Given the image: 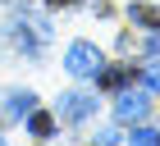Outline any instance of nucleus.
I'll return each mask as SVG.
<instances>
[{
	"instance_id": "obj_1",
	"label": "nucleus",
	"mask_w": 160,
	"mask_h": 146,
	"mask_svg": "<svg viewBox=\"0 0 160 146\" xmlns=\"http://www.w3.org/2000/svg\"><path fill=\"white\" fill-rule=\"evenodd\" d=\"M46 36H50L46 18H32V14H23V18H9V41L23 50V55H37V50L46 46Z\"/></svg>"
},
{
	"instance_id": "obj_2",
	"label": "nucleus",
	"mask_w": 160,
	"mask_h": 146,
	"mask_svg": "<svg viewBox=\"0 0 160 146\" xmlns=\"http://www.w3.org/2000/svg\"><path fill=\"white\" fill-rule=\"evenodd\" d=\"M64 69L73 73V78H96L105 69V60H101V50L92 41H73V46L64 50Z\"/></svg>"
},
{
	"instance_id": "obj_3",
	"label": "nucleus",
	"mask_w": 160,
	"mask_h": 146,
	"mask_svg": "<svg viewBox=\"0 0 160 146\" xmlns=\"http://www.w3.org/2000/svg\"><path fill=\"white\" fill-rule=\"evenodd\" d=\"M92 110H96V96H92V91H64L60 96V119H69V123L87 119Z\"/></svg>"
},
{
	"instance_id": "obj_4",
	"label": "nucleus",
	"mask_w": 160,
	"mask_h": 146,
	"mask_svg": "<svg viewBox=\"0 0 160 146\" xmlns=\"http://www.w3.org/2000/svg\"><path fill=\"white\" fill-rule=\"evenodd\" d=\"M151 110V100H147V91H119V105H114V119L119 123H137L142 114Z\"/></svg>"
},
{
	"instance_id": "obj_5",
	"label": "nucleus",
	"mask_w": 160,
	"mask_h": 146,
	"mask_svg": "<svg viewBox=\"0 0 160 146\" xmlns=\"http://www.w3.org/2000/svg\"><path fill=\"white\" fill-rule=\"evenodd\" d=\"M128 78H133V69H128V64H119V69H101V73H96V82L105 87V91H123V87H128Z\"/></svg>"
},
{
	"instance_id": "obj_6",
	"label": "nucleus",
	"mask_w": 160,
	"mask_h": 146,
	"mask_svg": "<svg viewBox=\"0 0 160 146\" xmlns=\"http://www.w3.org/2000/svg\"><path fill=\"white\" fill-rule=\"evenodd\" d=\"M32 105H37V96H32V91H9V96H5V114H9V119H23Z\"/></svg>"
},
{
	"instance_id": "obj_7",
	"label": "nucleus",
	"mask_w": 160,
	"mask_h": 146,
	"mask_svg": "<svg viewBox=\"0 0 160 146\" xmlns=\"http://www.w3.org/2000/svg\"><path fill=\"white\" fill-rule=\"evenodd\" d=\"M28 128H32V137H50V133H55V114H46V110H28Z\"/></svg>"
},
{
	"instance_id": "obj_8",
	"label": "nucleus",
	"mask_w": 160,
	"mask_h": 146,
	"mask_svg": "<svg viewBox=\"0 0 160 146\" xmlns=\"http://www.w3.org/2000/svg\"><path fill=\"white\" fill-rule=\"evenodd\" d=\"M128 14H133V23L147 27V32H156V27H160V9H156V5H133Z\"/></svg>"
},
{
	"instance_id": "obj_9",
	"label": "nucleus",
	"mask_w": 160,
	"mask_h": 146,
	"mask_svg": "<svg viewBox=\"0 0 160 146\" xmlns=\"http://www.w3.org/2000/svg\"><path fill=\"white\" fill-rule=\"evenodd\" d=\"M133 142H137V146H156L160 133H156V128H133Z\"/></svg>"
},
{
	"instance_id": "obj_10",
	"label": "nucleus",
	"mask_w": 160,
	"mask_h": 146,
	"mask_svg": "<svg viewBox=\"0 0 160 146\" xmlns=\"http://www.w3.org/2000/svg\"><path fill=\"white\" fill-rule=\"evenodd\" d=\"M142 78H147L151 91H160V64H151V69H142Z\"/></svg>"
},
{
	"instance_id": "obj_11",
	"label": "nucleus",
	"mask_w": 160,
	"mask_h": 146,
	"mask_svg": "<svg viewBox=\"0 0 160 146\" xmlns=\"http://www.w3.org/2000/svg\"><path fill=\"white\" fill-rule=\"evenodd\" d=\"M147 46H151V55H160V27H156V36H151Z\"/></svg>"
}]
</instances>
